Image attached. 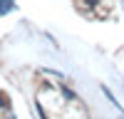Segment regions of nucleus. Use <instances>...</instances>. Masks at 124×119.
Here are the masks:
<instances>
[{
    "mask_svg": "<svg viewBox=\"0 0 124 119\" xmlns=\"http://www.w3.org/2000/svg\"><path fill=\"white\" fill-rule=\"evenodd\" d=\"M13 10V0H0V13H10Z\"/></svg>",
    "mask_w": 124,
    "mask_h": 119,
    "instance_id": "nucleus-1",
    "label": "nucleus"
}]
</instances>
